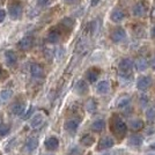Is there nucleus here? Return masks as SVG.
<instances>
[{"label": "nucleus", "mask_w": 155, "mask_h": 155, "mask_svg": "<svg viewBox=\"0 0 155 155\" xmlns=\"http://www.w3.org/2000/svg\"><path fill=\"white\" fill-rule=\"evenodd\" d=\"M30 74H31L32 78H35V79H39V78H42L44 75V70H43V67H42V65L39 64H31L30 66Z\"/></svg>", "instance_id": "9d476101"}, {"label": "nucleus", "mask_w": 155, "mask_h": 155, "mask_svg": "<svg viewBox=\"0 0 155 155\" xmlns=\"http://www.w3.org/2000/svg\"><path fill=\"white\" fill-rule=\"evenodd\" d=\"M12 96H13V91L12 89H4L0 93V97H1L2 101H8Z\"/></svg>", "instance_id": "c85d7f7f"}, {"label": "nucleus", "mask_w": 155, "mask_h": 155, "mask_svg": "<svg viewBox=\"0 0 155 155\" xmlns=\"http://www.w3.org/2000/svg\"><path fill=\"white\" fill-rule=\"evenodd\" d=\"M79 125H80V119H78V118H71V119L66 120L65 129H66V131L73 133V132H75L79 129Z\"/></svg>", "instance_id": "9b49d317"}, {"label": "nucleus", "mask_w": 155, "mask_h": 155, "mask_svg": "<svg viewBox=\"0 0 155 155\" xmlns=\"http://www.w3.org/2000/svg\"><path fill=\"white\" fill-rule=\"evenodd\" d=\"M97 109V103L95 100H93V98H91V100H88L87 101V103H86V110L88 111V112H91V114H93V112H95Z\"/></svg>", "instance_id": "bb28decb"}, {"label": "nucleus", "mask_w": 155, "mask_h": 155, "mask_svg": "<svg viewBox=\"0 0 155 155\" xmlns=\"http://www.w3.org/2000/svg\"><path fill=\"white\" fill-rule=\"evenodd\" d=\"M51 2H52V0H37V4H38V6H41V7L49 6Z\"/></svg>", "instance_id": "f704fd0d"}, {"label": "nucleus", "mask_w": 155, "mask_h": 155, "mask_svg": "<svg viewBox=\"0 0 155 155\" xmlns=\"http://www.w3.org/2000/svg\"><path fill=\"white\" fill-rule=\"evenodd\" d=\"M32 46V37L31 36H25L19 42V48L23 51L30 50Z\"/></svg>", "instance_id": "4468645a"}, {"label": "nucleus", "mask_w": 155, "mask_h": 155, "mask_svg": "<svg viewBox=\"0 0 155 155\" xmlns=\"http://www.w3.org/2000/svg\"><path fill=\"white\" fill-rule=\"evenodd\" d=\"M114 145H115V139L112 137H102L97 143V150H108V149L112 148Z\"/></svg>", "instance_id": "7ed1b4c3"}, {"label": "nucleus", "mask_w": 155, "mask_h": 155, "mask_svg": "<svg viewBox=\"0 0 155 155\" xmlns=\"http://www.w3.org/2000/svg\"><path fill=\"white\" fill-rule=\"evenodd\" d=\"M75 91L80 95H84L88 91V84L84 80H79L75 84Z\"/></svg>", "instance_id": "412c9836"}, {"label": "nucleus", "mask_w": 155, "mask_h": 155, "mask_svg": "<svg viewBox=\"0 0 155 155\" xmlns=\"http://www.w3.org/2000/svg\"><path fill=\"white\" fill-rule=\"evenodd\" d=\"M22 14H23V7H22L20 1L14 0L8 5V15L12 20H14V21L20 20L22 18Z\"/></svg>", "instance_id": "f03ea898"}, {"label": "nucleus", "mask_w": 155, "mask_h": 155, "mask_svg": "<svg viewBox=\"0 0 155 155\" xmlns=\"http://www.w3.org/2000/svg\"><path fill=\"white\" fill-rule=\"evenodd\" d=\"M153 15H154V16H155V11H154V14H153Z\"/></svg>", "instance_id": "49530a36"}, {"label": "nucleus", "mask_w": 155, "mask_h": 155, "mask_svg": "<svg viewBox=\"0 0 155 155\" xmlns=\"http://www.w3.org/2000/svg\"><path fill=\"white\" fill-rule=\"evenodd\" d=\"M0 155H1V154H0Z\"/></svg>", "instance_id": "09e8293b"}, {"label": "nucleus", "mask_w": 155, "mask_h": 155, "mask_svg": "<svg viewBox=\"0 0 155 155\" xmlns=\"http://www.w3.org/2000/svg\"><path fill=\"white\" fill-rule=\"evenodd\" d=\"M146 118L150 120V122H153L155 120V107H149L148 109L146 110Z\"/></svg>", "instance_id": "c756f323"}, {"label": "nucleus", "mask_w": 155, "mask_h": 155, "mask_svg": "<svg viewBox=\"0 0 155 155\" xmlns=\"http://www.w3.org/2000/svg\"><path fill=\"white\" fill-rule=\"evenodd\" d=\"M150 67H152V70L155 71V56L153 57V59L150 60Z\"/></svg>", "instance_id": "58836bf2"}, {"label": "nucleus", "mask_w": 155, "mask_h": 155, "mask_svg": "<svg viewBox=\"0 0 155 155\" xmlns=\"http://www.w3.org/2000/svg\"><path fill=\"white\" fill-rule=\"evenodd\" d=\"M37 146H38V140L36 139V138H29L26 142V149L28 152H34L35 149L37 148Z\"/></svg>", "instance_id": "b1692460"}, {"label": "nucleus", "mask_w": 155, "mask_h": 155, "mask_svg": "<svg viewBox=\"0 0 155 155\" xmlns=\"http://www.w3.org/2000/svg\"><path fill=\"white\" fill-rule=\"evenodd\" d=\"M91 129L94 131V132H96V133H100V132H102L104 129H105V120L102 119V118H97L95 119L91 125Z\"/></svg>", "instance_id": "ddd939ff"}, {"label": "nucleus", "mask_w": 155, "mask_h": 155, "mask_svg": "<svg viewBox=\"0 0 155 155\" xmlns=\"http://www.w3.org/2000/svg\"><path fill=\"white\" fill-rule=\"evenodd\" d=\"M124 153H125V150L124 149H111V150H105L103 154L101 155H124Z\"/></svg>", "instance_id": "2f4dec72"}, {"label": "nucleus", "mask_w": 155, "mask_h": 155, "mask_svg": "<svg viewBox=\"0 0 155 155\" xmlns=\"http://www.w3.org/2000/svg\"><path fill=\"white\" fill-rule=\"evenodd\" d=\"M0 75H1V67H0Z\"/></svg>", "instance_id": "c03bdc74"}, {"label": "nucleus", "mask_w": 155, "mask_h": 155, "mask_svg": "<svg viewBox=\"0 0 155 155\" xmlns=\"http://www.w3.org/2000/svg\"><path fill=\"white\" fill-rule=\"evenodd\" d=\"M148 149L149 150H152V152H155V141L150 142L148 146Z\"/></svg>", "instance_id": "4c0bfd02"}, {"label": "nucleus", "mask_w": 155, "mask_h": 155, "mask_svg": "<svg viewBox=\"0 0 155 155\" xmlns=\"http://www.w3.org/2000/svg\"><path fill=\"white\" fill-rule=\"evenodd\" d=\"M148 103H149V98L146 94H142V95L139 96V104H140V107L146 108L148 105Z\"/></svg>", "instance_id": "7c9ffc66"}, {"label": "nucleus", "mask_w": 155, "mask_h": 155, "mask_svg": "<svg viewBox=\"0 0 155 155\" xmlns=\"http://www.w3.org/2000/svg\"><path fill=\"white\" fill-rule=\"evenodd\" d=\"M66 4H74V2H77L78 0H64Z\"/></svg>", "instance_id": "ea45409f"}, {"label": "nucleus", "mask_w": 155, "mask_h": 155, "mask_svg": "<svg viewBox=\"0 0 155 155\" xmlns=\"http://www.w3.org/2000/svg\"><path fill=\"white\" fill-rule=\"evenodd\" d=\"M25 109H26V105H25L23 102H16L12 107V112L15 116H21V115H23Z\"/></svg>", "instance_id": "4be33fe9"}, {"label": "nucleus", "mask_w": 155, "mask_h": 155, "mask_svg": "<svg viewBox=\"0 0 155 155\" xmlns=\"http://www.w3.org/2000/svg\"><path fill=\"white\" fill-rule=\"evenodd\" d=\"M118 77L120 79V81H124V82H130L132 80V72H118Z\"/></svg>", "instance_id": "cd10ccee"}, {"label": "nucleus", "mask_w": 155, "mask_h": 155, "mask_svg": "<svg viewBox=\"0 0 155 155\" xmlns=\"http://www.w3.org/2000/svg\"><path fill=\"white\" fill-rule=\"evenodd\" d=\"M61 22H63V25H64L65 27H67V28H70V29H71L72 27L74 26V22H73V20L70 19V18H65V19L63 20Z\"/></svg>", "instance_id": "72a5a7b5"}, {"label": "nucleus", "mask_w": 155, "mask_h": 155, "mask_svg": "<svg viewBox=\"0 0 155 155\" xmlns=\"http://www.w3.org/2000/svg\"><path fill=\"white\" fill-rule=\"evenodd\" d=\"M32 111H34V108H32V107H30V108H29V111H27L26 114H25V116H23V118H25V119H27L28 117H29L30 115H31Z\"/></svg>", "instance_id": "e433bc0d"}, {"label": "nucleus", "mask_w": 155, "mask_h": 155, "mask_svg": "<svg viewBox=\"0 0 155 155\" xmlns=\"http://www.w3.org/2000/svg\"><path fill=\"white\" fill-rule=\"evenodd\" d=\"M131 105V98L129 96H122L117 101V108L118 109H127Z\"/></svg>", "instance_id": "5701e85b"}, {"label": "nucleus", "mask_w": 155, "mask_h": 155, "mask_svg": "<svg viewBox=\"0 0 155 155\" xmlns=\"http://www.w3.org/2000/svg\"><path fill=\"white\" fill-rule=\"evenodd\" d=\"M97 2H98V0H91V5H93V6L97 5Z\"/></svg>", "instance_id": "79ce46f5"}, {"label": "nucleus", "mask_w": 155, "mask_h": 155, "mask_svg": "<svg viewBox=\"0 0 155 155\" xmlns=\"http://www.w3.org/2000/svg\"><path fill=\"white\" fill-rule=\"evenodd\" d=\"M133 66H134V64H133L132 59L124 58L119 61V64H118V68H119V72H132Z\"/></svg>", "instance_id": "6e6552de"}, {"label": "nucleus", "mask_w": 155, "mask_h": 155, "mask_svg": "<svg viewBox=\"0 0 155 155\" xmlns=\"http://www.w3.org/2000/svg\"><path fill=\"white\" fill-rule=\"evenodd\" d=\"M5 19H6V11L0 8V23H2L5 21Z\"/></svg>", "instance_id": "c9c22d12"}, {"label": "nucleus", "mask_w": 155, "mask_h": 155, "mask_svg": "<svg viewBox=\"0 0 155 155\" xmlns=\"http://www.w3.org/2000/svg\"><path fill=\"white\" fill-rule=\"evenodd\" d=\"M147 13V7L143 2H138L132 8V14L137 18H142Z\"/></svg>", "instance_id": "0eeeda50"}, {"label": "nucleus", "mask_w": 155, "mask_h": 155, "mask_svg": "<svg viewBox=\"0 0 155 155\" xmlns=\"http://www.w3.org/2000/svg\"><path fill=\"white\" fill-rule=\"evenodd\" d=\"M5 60H6V64L8 66H14V65L18 63V56L15 51L13 50H7L5 52Z\"/></svg>", "instance_id": "f8f14e48"}, {"label": "nucleus", "mask_w": 155, "mask_h": 155, "mask_svg": "<svg viewBox=\"0 0 155 155\" xmlns=\"http://www.w3.org/2000/svg\"><path fill=\"white\" fill-rule=\"evenodd\" d=\"M150 35H152V37H154L155 38V26L152 28V31H150Z\"/></svg>", "instance_id": "a19ab883"}, {"label": "nucleus", "mask_w": 155, "mask_h": 155, "mask_svg": "<svg viewBox=\"0 0 155 155\" xmlns=\"http://www.w3.org/2000/svg\"><path fill=\"white\" fill-rule=\"evenodd\" d=\"M0 124H1V116H0Z\"/></svg>", "instance_id": "a18cd8bd"}, {"label": "nucleus", "mask_w": 155, "mask_h": 155, "mask_svg": "<svg viewBox=\"0 0 155 155\" xmlns=\"http://www.w3.org/2000/svg\"><path fill=\"white\" fill-rule=\"evenodd\" d=\"M100 77V71L97 70V68H91V70H88L87 73H86V79H87V81L88 82H91V84H94V82H96V80L98 79Z\"/></svg>", "instance_id": "dca6fc26"}, {"label": "nucleus", "mask_w": 155, "mask_h": 155, "mask_svg": "<svg viewBox=\"0 0 155 155\" xmlns=\"http://www.w3.org/2000/svg\"><path fill=\"white\" fill-rule=\"evenodd\" d=\"M80 142H81V145H84V146L91 147V145H94L95 139H94V137L91 136V134H84V136L80 139Z\"/></svg>", "instance_id": "393cba45"}, {"label": "nucleus", "mask_w": 155, "mask_h": 155, "mask_svg": "<svg viewBox=\"0 0 155 155\" xmlns=\"http://www.w3.org/2000/svg\"><path fill=\"white\" fill-rule=\"evenodd\" d=\"M59 39H60V34L57 30H51L49 32V35H48V42L49 43L54 44V43L59 42Z\"/></svg>", "instance_id": "a878e982"}, {"label": "nucleus", "mask_w": 155, "mask_h": 155, "mask_svg": "<svg viewBox=\"0 0 155 155\" xmlns=\"http://www.w3.org/2000/svg\"><path fill=\"white\" fill-rule=\"evenodd\" d=\"M134 66H136L137 71L138 72H143L148 68V60L146 58H139L137 59V61L134 63Z\"/></svg>", "instance_id": "aec40b11"}, {"label": "nucleus", "mask_w": 155, "mask_h": 155, "mask_svg": "<svg viewBox=\"0 0 155 155\" xmlns=\"http://www.w3.org/2000/svg\"><path fill=\"white\" fill-rule=\"evenodd\" d=\"M147 155H155V152H149Z\"/></svg>", "instance_id": "37998d69"}, {"label": "nucleus", "mask_w": 155, "mask_h": 155, "mask_svg": "<svg viewBox=\"0 0 155 155\" xmlns=\"http://www.w3.org/2000/svg\"><path fill=\"white\" fill-rule=\"evenodd\" d=\"M59 147V140L56 137H50L45 140V148L48 150H56Z\"/></svg>", "instance_id": "a211bd4d"}, {"label": "nucleus", "mask_w": 155, "mask_h": 155, "mask_svg": "<svg viewBox=\"0 0 155 155\" xmlns=\"http://www.w3.org/2000/svg\"><path fill=\"white\" fill-rule=\"evenodd\" d=\"M111 131L115 136L123 138L126 132H127V124L124 122V119H122L119 116H112L111 118Z\"/></svg>", "instance_id": "f257e3e1"}, {"label": "nucleus", "mask_w": 155, "mask_h": 155, "mask_svg": "<svg viewBox=\"0 0 155 155\" xmlns=\"http://www.w3.org/2000/svg\"><path fill=\"white\" fill-rule=\"evenodd\" d=\"M44 123V115L43 114H37L32 117L31 122H30V126L31 129H38Z\"/></svg>", "instance_id": "2eb2a0df"}, {"label": "nucleus", "mask_w": 155, "mask_h": 155, "mask_svg": "<svg viewBox=\"0 0 155 155\" xmlns=\"http://www.w3.org/2000/svg\"><path fill=\"white\" fill-rule=\"evenodd\" d=\"M125 19V12L120 8H115L110 14V20L115 23H120Z\"/></svg>", "instance_id": "1a4fd4ad"}, {"label": "nucleus", "mask_w": 155, "mask_h": 155, "mask_svg": "<svg viewBox=\"0 0 155 155\" xmlns=\"http://www.w3.org/2000/svg\"><path fill=\"white\" fill-rule=\"evenodd\" d=\"M9 125H7V124H0V136L1 137H5L7 136L8 133H9Z\"/></svg>", "instance_id": "473e14b6"}, {"label": "nucleus", "mask_w": 155, "mask_h": 155, "mask_svg": "<svg viewBox=\"0 0 155 155\" xmlns=\"http://www.w3.org/2000/svg\"><path fill=\"white\" fill-rule=\"evenodd\" d=\"M145 126V123L142 119H139V118H134V119H131L130 120L127 127L132 130V131H140L141 129H143Z\"/></svg>", "instance_id": "f3484780"}, {"label": "nucleus", "mask_w": 155, "mask_h": 155, "mask_svg": "<svg viewBox=\"0 0 155 155\" xmlns=\"http://www.w3.org/2000/svg\"><path fill=\"white\" fill-rule=\"evenodd\" d=\"M127 143L130 146H133V147H140L143 143V138L140 134H133L129 138Z\"/></svg>", "instance_id": "6ab92c4d"}, {"label": "nucleus", "mask_w": 155, "mask_h": 155, "mask_svg": "<svg viewBox=\"0 0 155 155\" xmlns=\"http://www.w3.org/2000/svg\"><path fill=\"white\" fill-rule=\"evenodd\" d=\"M48 155H52V154H48Z\"/></svg>", "instance_id": "de8ad7c7"}, {"label": "nucleus", "mask_w": 155, "mask_h": 155, "mask_svg": "<svg viewBox=\"0 0 155 155\" xmlns=\"http://www.w3.org/2000/svg\"><path fill=\"white\" fill-rule=\"evenodd\" d=\"M110 88H111V86H110L109 80H101L96 84L95 91L100 95H105L110 91Z\"/></svg>", "instance_id": "39448f33"}, {"label": "nucleus", "mask_w": 155, "mask_h": 155, "mask_svg": "<svg viewBox=\"0 0 155 155\" xmlns=\"http://www.w3.org/2000/svg\"><path fill=\"white\" fill-rule=\"evenodd\" d=\"M126 39V31L124 28H117L111 34V41L115 43H120Z\"/></svg>", "instance_id": "423d86ee"}, {"label": "nucleus", "mask_w": 155, "mask_h": 155, "mask_svg": "<svg viewBox=\"0 0 155 155\" xmlns=\"http://www.w3.org/2000/svg\"><path fill=\"white\" fill-rule=\"evenodd\" d=\"M150 84H152V78L148 77V75H142L137 81V88L139 91H145L150 87Z\"/></svg>", "instance_id": "20e7f679"}]
</instances>
